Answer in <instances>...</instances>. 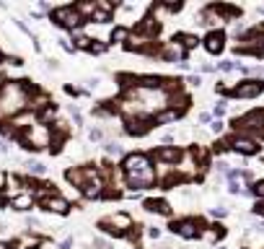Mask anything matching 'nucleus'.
I'll use <instances>...</instances> for the list:
<instances>
[{
    "label": "nucleus",
    "mask_w": 264,
    "mask_h": 249,
    "mask_svg": "<svg viewBox=\"0 0 264 249\" xmlns=\"http://www.w3.org/2000/svg\"><path fill=\"white\" fill-rule=\"evenodd\" d=\"M205 47H207V52H220L223 50V34H210L205 39Z\"/></svg>",
    "instance_id": "4468645a"
},
{
    "label": "nucleus",
    "mask_w": 264,
    "mask_h": 249,
    "mask_svg": "<svg viewBox=\"0 0 264 249\" xmlns=\"http://www.w3.org/2000/svg\"><path fill=\"white\" fill-rule=\"evenodd\" d=\"M145 208L153 210V213H168V205L163 200H148V202H145Z\"/></svg>",
    "instance_id": "dca6fc26"
},
{
    "label": "nucleus",
    "mask_w": 264,
    "mask_h": 249,
    "mask_svg": "<svg viewBox=\"0 0 264 249\" xmlns=\"http://www.w3.org/2000/svg\"><path fill=\"white\" fill-rule=\"evenodd\" d=\"M3 182H5V177H3V174H0V184H3Z\"/></svg>",
    "instance_id": "2f4dec72"
},
{
    "label": "nucleus",
    "mask_w": 264,
    "mask_h": 249,
    "mask_svg": "<svg viewBox=\"0 0 264 249\" xmlns=\"http://www.w3.org/2000/svg\"><path fill=\"white\" fill-rule=\"evenodd\" d=\"M179 39L184 42V47H197V36H192V34H181Z\"/></svg>",
    "instance_id": "5701e85b"
},
{
    "label": "nucleus",
    "mask_w": 264,
    "mask_h": 249,
    "mask_svg": "<svg viewBox=\"0 0 264 249\" xmlns=\"http://www.w3.org/2000/svg\"><path fill=\"white\" fill-rule=\"evenodd\" d=\"M181 55H184V50H181V44H176V42H171L166 50H163V57H168V60H179Z\"/></svg>",
    "instance_id": "2eb2a0df"
},
{
    "label": "nucleus",
    "mask_w": 264,
    "mask_h": 249,
    "mask_svg": "<svg viewBox=\"0 0 264 249\" xmlns=\"http://www.w3.org/2000/svg\"><path fill=\"white\" fill-rule=\"evenodd\" d=\"M156 156H158L161 161H176V159H179V151H176V148H161Z\"/></svg>",
    "instance_id": "a211bd4d"
},
{
    "label": "nucleus",
    "mask_w": 264,
    "mask_h": 249,
    "mask_svg": "<svg viewBox=\"0 0 264 249\" xmlns=\"http://www.w3.org/2000/svg\"><path fill=\"white\" fill-rule=\"evenodd\" d=\"M127 36H130V31H127V29H114V39L117 42H124Z\"/></svg>",
    "instance_id": "393cba45"
},
{
    "label": "nucleus",
    "mask_w": 264,
    "mask_h": 249,
    "mask_svg": "<svg viewBox=\"0 0 264 249\" xmlns=\"http://www.w3.org/2000/svg\"><path fill=\"white\" fill-rule=\"evenodd\" d=\"M49 130L47 125H31L29 135H26V140L31 143V148H44V145H49Z\"/></svg>",
    "instance_id": "0eeeda50"
},
{
    "label": "nucleus",
    "mask_w": 264,
    "mask_h": 249,
    "mask_svg": "<svg viewBox=\"0 0 264 249\" xmlns=\"http://www.w3.org/2000/svg\"><path fill=\"white\" fill-rule=\"evenodd\" d=\"M148 169H153V166H150V159L145 153H132V156L124 159V171L127 174H138V171H148Z\"/></svg>",
    "instance_id": "423d86ee"
},
{
    "label": "nucleus",
    "mask_w": 264,
    "mask_h": 249,
    "mask_svg": "<svg viewBox=\"0 0 264 249\" xmlns=\"http://www.w3.org/2000/svg\"><path fill=\"white\" fill-rule=\"evenodd\" d=\"M262 52H264V47H262Z\"/></svg>",
    "instance_id": "473e14b6"
},
{
    "label": "nucleus",
    "mask_w": 264,
    "mask_h": 249,
    "mask_svg": "<svg viewBox=\"0 0 264 249\" xmlns=\"http://www.w3.org/2000/svg\"><path fill=\"white\" fill-rule=\"evenodd\" d=\"M54 18L62 24V26H68V29H75V26L83 21V16H80L75 8H70V5H65V8H57L54 11Z\"/></svg>",
    "instance_id": "6e6552de"
},
{
    "label": "nucleus",
    "mask_w": 264,
    "mask_h": 249,
    "mask_svg": "<svg viewBox=\"0 0 264 249\" xmlns=\"http://www.w3.org/2000/svg\"><path fill=\"white\" fill-rule=\"evenodd\" d=\"M239 130H246V133H254V135H264V112H251L246 117H241L236 122Z\"/></svg>",
    "instance_id": "7ed1b4c3"
},
{
    "label": "nucleus",
    "mask_w": 264,
    "mask_h": 249,
    "mask_svg": "<svg viewBox=\"0 0 264 249\" xmlns=\"http://www.w3.org/2000/svg\"><path fill=\"white\" fill-rule=\"evenodd\" d=\"M44 208L54 210V213H65V210H68V200H62L60 195H52V197L44 200Z\"/></svg>",
    "instance_id": "ddd939ff"
},
{
    "label": "nucleus",
    "mask_w": 264,
    "mask_h": 249,
    "mask_svg": "<svg viewBox=\"0 0 264 249\" xmlns=\"http://www.w3.org/2000/svg\"><path fill=\"white\" fill-rule=\"evenodd\" d=\"M179 117V112L176 109H168V112H161V114H156V122H171V119H176Z\"/></svg>",
    "instance_id": "aec40b11"
},
{
    "label": "nucleus",
    "mask_w": 264,
    "mask_h": 249,
    "mask_svg": "<svg viewBox=\"0 0 264 249\" xmlns=\"http://www.w3.org/2000/svg\"><path fill=\"white\" fill-rule=\"evenodd\" d=\"M145 130H148V125H145L143 119H132V122H130V133L132 135H143Z\"/></svg>",
    "instance_id": "6ab92c4d"
},
{
    "label": "nucleus",
    "mask_w": 264,
    "mask_h": 249,
    "mask_svg": "<svg viewBox=\"0 0 264 249\" xmlns=\"http://www.w3.org/2000/svg\"><path fill=\"white\" fill-rule=\"evenodd\" d=\"M13 125H16V127H29V125H31V117H29V114L13 117Z\"/></svg>",
    "instance_id": "4be33fe9"
},
{
    "label": "nucleus",
    "mask_w": 264,
    "mask_h": 249,
    "mask_svg": "<svg viewBox=\"0 0 264 249\" xmlns=\"http://www.w3.org/2000/svg\"><path fill=\"white\" fill-rule=\"evenodd\" d=\"M29 91L21 83H5L0 88V117H18L21 109H26Z\"/></svg>",
    "instance_id": "f257e3e1"
},
{
    "label": "nucleus",
    "mask_w": 264,
    "mask_h": 249,
    "mask_svg": "<svg viewBox=\"0 0 264 249\" xmlns=\"http://www.w3.org/2000/svg\"><path fill=\"white\" fill-rule=\"evenodd\" d=\"M130 96L138 101L145 112H153V109L166 107V101H168V94H166L163 88H145V86H138Z\"/></svg>",
    "instance_id": "f03ea898"
},
{
    "label": "nucleus",
    "mask_w": 264,
    "mask_h": 249,
    "mask_svg": "<svg viewBox=\"0 0 264 249\" xmlns=\"http://www.w3.org/2000/svg\"><path fill=\"white\" fill-rule=\"evenodd\" d=\"M174 231H179L181 236H187V239H194L199 234V223H197V221H181V223L174 226Z\"/></svg>",
    "instance_id": "f8f14e48"
},
{
    "label": "nucleus",
    "mask_w": 264,
    "mask_h": 249,
    "mask_svg": "<svg viewBox=\"0 0 264 249\" xmlns=\"http://www.w3.org/2000/svg\"><path fill=\"white\" fill-rule=\"evenodd\" d=\"M127 182H130V187H150L153 182H156V171L148 169V171H138V174H127Z\"/></svg>",
    "instance_id": "1a4fd4ad"
},
{
    "label": "nucleus",
    "mask_w": 264,
    "mask_h": 249,
    "mask_svg": "<svg viewBox=\"0 0 264 249\" xmlns=\"http://www.w3.org/2000/svg\"><path fill=\"white\" fill-rule=\"evenodd\" d=\"M101 226L106 228V231H114V234H124L127 228H132V221L130 216H124V213H117V216H109L101 221Z\"/></svg>",
    "instance_id": "39448f33"
},
{
    "label": "nucleus",
    "mask_w": 264,
    "mask_h": 249,
    "mask_svg": "<svg viewBox=\"0 0 264 249\" xmlns=\"http://www.w3.org/2000/svg\"><path fill=\"white\" fill-rule=\"evenodd\" d=\"M29 202H31V195H18V197H13V205H16L18 210H24Z\"/></svg>",
    "instance_id": "412c9836"
},
{
    "label": "nucleus",
    "mask_w": 264,
    "mask_h": 249,
    "mask_svg": "<svg viewBox=\"0 0 264 249\" xmlns=\"http://www.w3.org/2000/svg\"><path fill=\"white\" fill-rule=\"evenodd\" d=\"M91 52H104V44H91Z\"/></svg>",
    "instance_id": "c85d7f7f"
},
{
    "label": "nucleus",
    "mask_w": 264,
    "mask_h": 249,
    "mask_svg": "<svg viewBox=\"0 0 264 249\" xmlns=\"http://www.w3.org/2000/svg\"><path fill=\"white\" fill-rule=\"evenodd\" d=\"M257 195H259V197H264V182H262V184H257Z\"/></svg>",
    "instance_id": "7c9ffc66"
},
{
    "label": "nucleus",
    "mask_w": 264,
    "mask_h": 249,
    "mask_svg": "<svg viewBox=\"0 0 264 249\" xmlns=\"http://www.w3.org/2000/svg\"><path fill=\"white\" fill-rule=\"evenodd\" d=\"M106 153L109 156H122V148H120V145H114V143H109L106 145Z\"/></svg>",
    "instance_id": "a878e982"
},
{
    "label": "nucleus",
    "mask_w": 264,
    "mask_h": 249,
    "mask_svg": "<svg viewBox=\"0 0 264 249\" xmlns=\"http://www.w3.org/2000/svg\"><path fill=\"white\" fill-rule=\"evenodd\" d=\"M88 138H91V140H98V138H101V133H98V130H91Z\"/></svg>",
    "instance_id": "cd10ccee"
},
{
    "label": "nucleus",
    "mask_w": 264,
    "mask_h": 249,
    "mask_svg": "<svg viewBox=\"0 0 264 249\" xmlns=\"http://www.w3.org/2000/svg\"><path fill=\"white\" fill-rule=\"evenodd\" d=\"M94 247H98V249H109V244L104 242V239H94Z\"/></svg>",
    "instance_id": "bb28decb"
},
{
    "label": "nucleus",
    "mask_w": 264,
    "mask_h": 249,
    "mask_svg": "<svg viewBox=\"0 0 264 249\" xmlns=\"http://www.w3.org/2000/svg\"><path fill=\"white\" fill-rule=\"evenodd\" d=\"M259 91H262V83H259V81H246V83H241V86L233 88V96L249 99V96H257Z\"/></svg>",
    "instance_id": "9b49d317"
},
{
    "label": "nucleus",
    "mask_w": 264,
    "mask_h": 249,
    "mask_svg": "<svg viewBox=\"0 0 264 249\" xmlns=\"http://www.w3.org/2000/svg\"><path fill=\"white\" fill-rule=\"evenodd\" d=\"M231 148L239 151V153H257V140L246 138V135H236L231 140Z\"/></svg>",
    "instance_id": "9d476101"
},
{
    "label": "nucleus",
    "mask_w": 264,
    "mask_h": 249,
    "mask_svg": "<svg viewBox=\"0 0 264 249\" xmlns=\"http://www.w3.org/2000/svg\"><path fill=\"white\" fill-rule=\"evenodd\" d=\"M26 166H29V171H31V174H39V177H42V174H44V166H42L39 161H29V164H26Z\"/></svg>",
    "instance_id": "b1692460"
},
{
    "label": "nucleus",
    "mask_w": 264,
    "mask_h": 249,
    "mask_svg": "<svg viewBox=\"0 0 264 249\" xmlns=\"http://www.w3.org/2000/svg\"><path fill=\"white\" fill-rule=\"evenodd\" d=\"M220 70H233V62H220Z\"/></svg>",
    "instance_id": "c756f323"
},
{
    "label": "nucleus",
    "mask_w": 264,
    "mask_h": 249,
    "mask_svg": "<svg viewBox=\"0 0 264 249\" xmlns=\"http://www.w3.org/2000/svg\"><path fill=\"white\" fill-rule=\"evenodd\" d=\"M96 8H98L96 3H78L75 11H78L80 16H96Z\"/></svg>",
    "instance_id": "f3484780"
},
{
    "label": "nucleus",
    "mask_w": 264,
    "mask_h": 249,
    "mask_svg": "<svg viewBox=\"0 0 264 249\" xmlns=\"http://www.w3.org/2000/svg\"><path fill=\"white\" fill-rule=\"evenodd\" d=\"M68 179L72 182V184H78V187H88V184H94V182H98V174H96V169H91V166H86V169H72V171H68Z\"/></svg>",
    "instance_id": "20e7f679"
}]
</instances>
